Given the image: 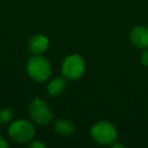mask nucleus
I'll list each match as a JSON object with an SVG mask.
<instances>
[{
  "label": "nucleus",
  "mask_w": 148,
  "mask_h": 148,
  "mask_svg": "<svg viewBox=\"0 0 148 148\" xmlns=\"http://www.w3.org/2000/svg\"><path fill=\"white\" fill-rule=\"evenodd\" d=\"M29 76L37 82H44L50 78L52 74L51 64L42 55H35L29 58L27 63Z\"/></svg>",
  "instance_id": "f257e3e1"
},
{
  "label": "nucleus",
  "mask_w": 148,
  "mask_h": 148,
  "mask_svg": "<svg viewBox=\"0 0 148 148\" xmlns=\"http://www.w3.org/2000/svg\"><path fill=\"white\" fill-rule=\"evenodd\" d=\"M91 137L101 145H112L118 137L117 129L113 124L107 121L95 123L90 129Z\"/></svg>",
  "instance_id": "f03ea898"
},
{
  "label": "nucleus",
  "mask_w": 148,
  "mask_h": 148,
  "mask_svg": "<svg viewBox=\"0 0 148 148\" xmlns=\"http://www.w3.org/2000/svg\"><path fill=\"white\" fill-rule=\"evenodd\" d=\"M8 135L14 142L27 143L33 140L35 136V127L27 120H16L9 126Z\"/></svg>",
  "instance_id": "7ed1b4c3"
},
{
  "label": "nucleus",
  "mask_w": 148,
  "mask_h": 148,
  "mask_svg": "<svg viewBox=\"0 0 148 148\" xmlns=\"http://www.w3.org/2000/svg\"><path fill=\"white\" fill-rule=\"evenodd\" d=\"M85 70V63L82 57L73 54L64 59L62 63V75L66 79L75 80L82 76Z\"/></svg>",
  "instance_id": "20e7f679"
},
{
  "label": "nucleus",
  "mask_w": 148,
  "mask_h": 148,
  "mask_svg": "<svg viewBox=\"0 0 148 148\" xmlns=\"http://www.w3.org/2000/svg\"><path fill=\"white\" fill-rule=\"evenodd\" d=\"M29 113L32 119L40 126H46L53 119V112L41 99H35L29 106Z\"/></svg>",
  "instance_id": "39448f33"
},
{
  "label": "nucleus",
  "mask_w": 148,
  "mask_h": 148,
  "mask_svg": "<svg viewBox=\"0 0 148 148\" xmlns=\"http://www.w3.org/2000/svg\"><path fill=\"white\" fill-rule=\"evenodd\" d=\"M131 43L138 49L148 48V29L143 25H137L130 33Z\"/></svg>",
  "instance_id": "423d86ee"
},
{
  "label": "nucleus",
  "mask_w": 148,
  "mask_h": 148,
  "mask_svg": "<svg viewBox=\"0 0 148 148\" xmlns=\"http://www.w3.org/2000/svg\"><path fill=\"white\" fill-rule=\"evenodd\" d=\"M49 47V39L44 35H35L29 41V50L35 55L43 54Z\"/></svg>",
  "instance_id": "0eeeda50"
},
{
  "label": "nucleus",
  "mask_w": 148,
  "mask_h": 148,
  "mask_svg": "<svg viewBox=\"0 0 148 148\" xmlns=\"http://www.w3.org/2000/svg\"><path fill=\"white\" fill-rule=\"evenodd\" d=\"M66 88L65 77H56L52 79L47 86V91L52 97L60 95Z\"/></svg>",
  "instance_id": "6e6552de"
},
{
  "label": "nucleus",
  "mask_w": 148,
  "mask_h": 148,
  "mask_svg": "<svg viewBox=\"0 0 148 148\" xmlns=\"http://www.w3.org/2000/svg\"><path fill=\"white\" fill-rule=\"evenodd\" d=\"M55 131L62 136H70L74 133V126L67 119H59L55 123Z\"/></svg>",
  "instance_id": "1a4fd4ad"
},
{
  "label": "nucleus",
  "mask_w": 148,
  "mask_h": 148,
  "mask_svg": "<svg viewBox=\"0 0 148 148\" xmlns=\"http://www.w3.org/2000/svg\"><path fill=\"white\" fill-rule=\"evenodd\" d=\"M12 111L9 108H4L0 110V124H6L12 119Z\"/></svg>",
  "instance_id": "9d476101"
},
{
  "label": "nucleus",
  "mask_w": 148,
  "mask_h": 148,
  "mask_svg": "<svg viewBox=\"0 0 148 148\" xmlns=\"http://www.w3.org/2000/svg\"><path fill=\"white\" fill-rule=\"evenodd\" d=\"M140 62L143 64L144 66L148 67V49H144V51L142 52L141 56H140Z\"/></svg>",
  "instance_id": "9b49d317"
},
{
  "label": "nucleus",
  "mask_w": 148,
  "mask_h": 148,
  "mask_svg": "<svg viewBox=\"0 0 148 148\" xmlns=\"http://www.w3.org/2000/svg\"><path fill=\"white\" fill-rule=\"evenodd\" d=\"M29 147L31 148H45L46 145L44 143H42L41 141H33L29 144Z\"/></svg>",
  "instance_id": "f8f14e48"
},
{
  "label": "nucleus",
  "mask_w": 148,
  "mask_h": 148,
  "mask_svg": "<svg viewBox=\"0 0 148 148\" xmlns=\"http://www.w3.org/2000/svg\"><path fill=\"white\" fill-rule=\"evenodd\" d=\"M7 146H8L7 141L2 137V136H0V148H6Z\"/></svg>",
  "instance_id": "ddd939ff"
},
{
  "label": "nucleus",
  "mask_w": 148,
  "mask_h": 148,
  "mask_svg": "<svg viewBox=\"0 0 148 148\" xmlns=\"http://www.w3.org/2000/svg\"><path fill=\"white\" fill-rule=\"evenodd\" d=\"M112 147H114V148H117V147H123V145H122V144H120V143H115V142H114V143L112 144Z\"/></svg>",
  "instance_id": "4468645a"
}]
</instances>
